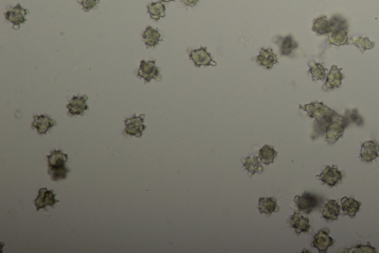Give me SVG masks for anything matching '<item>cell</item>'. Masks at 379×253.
Returning a JSON list of instances; mask_svg holds the SVG:
<instances>
[{"label": "cell", "instance_id": "cell-1", "mask_svg": "<svg viewBox=\"0 0 379 253\" xmlns=\"http://www.w3.org/2000/svg\"><path fill=\"white\" fill-rule=\"evenodd\" d=\"M48 161V169L47 174L51 177L53 181L63 180L66 178L67 174L70 170L65 166V163L68 162V155L64 154L62 151L54 150L50 152V155L47 156Z\"/></svg>", "mask_w": 379, "mask_h": 253}, {"label": "cell", "instance_id": "cell-2", "mask_svg": "<svg viewBox=\"0 0 379 253\" xmlns=\"http://www.w3.org/2000/svg\"><path fill=\"white\" fill-rule=\"evenodd\" d=\"M300 108L307 112L309 118H314L318 122L324 123L325 126L329 124L336 115L334 111L327 107L324 103L317 101L312 102L303 106H300Z\"/></svg>", "mask_w": 379, "mask_h": 253}, {"label": "cell", "instance_id": "cell-3", "mask_svg": "<svg viewBox=\"0 0 379 253\" xmlns=\"http://www.w3.org/2000/svg\"><path fill=\"white\" fill-rule=\"evenodd\" d=\"M348 125L345 118L336 114L329 124L325 126L326 140L333 144L343 135L345 128Z\"/></svg>", "mask_w": 379, "mask_h": 253}, {"label": "cell", "instance_id": "cell-4", "mask_svg": "<svg viewBox=\"0 0 379 253\" xmlns=\"http://www.w3.org/2000/svg\"><path fill=\"white\" fill-rule=\"evenodd\" d=\"M156 60L151 58L149 61L142 60L137 71V77L145 80V84H148L151 80L161 81V69L155 66Z\"/></svg>", "mask_w": 379, "mask_h": 253}, {"label": "cell", "instance_id": "cell-5", "mask_svg": "<svg viewBox=\"0 0 379 253\" xmlns=\"http://www.w3.org/2000/svg\"><path fill=\"white\" fill-rule=\"evenodd\" d=\"M188 54L190 60H192L195 67L201 66H216L217 63L213 60L210 53L207 52L206 47H200L198 49L188 48Z\"/></svg>", "mask_w": 379, "mask_h": 253}, {"label": "cell", "instance_id": "cell-6", "mask_svg": "<svg viewBox=\"0 0 379 253\" xmlns=\"http://www.w3.org/2000/svg\"><path fill=\"white\" fill-rule=\"evenodd\" d=\"M145 117V115H140L137 117L134 114L132 118H126L124 121L125 124V130H124L125 134L136 137H142L143 131L146 128V126L144 125Z\"/></svg>", "mask_w": 379, "mask_h": 253}, {"label": "cell", "instance_id": "cell-7", "mask_svg": "<svg viewBox=\"0 0 379 253\" xmlns=\"http://www.w3.org/2000/svg\"><path fill=\"white\" fill-rule=\"evenodd\" d=\"M315 177L317 180H321L324 184H327L330 187H333L341 183L342 173L338 170L336 166H327L324 171L318 175L315 176Z\"/></svg>", "mask_w": 379, "mask_h": 253}, {"label": "cell", "instance_id": "cell-8", "mask_svg": "<svg viewBox=\"0 0 379 253\" xmlns=\"http://www.w3.org/2000/svg\"><path fill=\"white\" fill-rule=\"evenodd\" d=\"M29 13L28 10L24 9L19 4L16 6L11 8L9 7L7 11L4 13V17L7 21L10 22L13 24V29L14 30L19 29V26L26 22L25 16Z\"/></svg>", "mask_w": 379, "mask_h": 253}, {"label": "cell", "instance_id": "cell-9", "mask_svg": "<svg viewBox=\"0 0 379 253\" xmlns=\"http://www.w3.org/2000/svg\"><path fill=\"white\" fill-rule=\"evenodd\" d=\"M294 202L299 211L309 214L318 205V198L315 195L304 192L301 196H296Z\"/></svg>", "mask_w": 379, "mask_h": 253}, {"label": "cell", "instance_id": "cell-10", "mask_svg": "<svg viewBox=\"0 0 379 253\" xmlns=\"http://www.w3.org/2000/svg\"><path fill=\"white\" fill-rule=\"evenodd\" d=\"M56 194L53 193V190H47L46 188H41L38 190V195L37 199L34 200V204L37 207V211H39L41 209H45L46 207H53L55 204L59 201L55 199Z\"/></svg>", "mask_w": 379, "mask_h": 253}, {"label": "cell", "instance_id": "cell-11", "mask_svg": "<svg viewBox=\"0 0 379 253\" xmlns=\"http://www.w3.org/2000/svg\"><path fill=\"white\" fill-rule=\"evenodd\" d=\"M379 145L376 140L366 141L361 144L360 159L364 162L371 163L379 158Z\"/></svg>", "mask_w": 379, "mask_h": 253}, {"label": "cell", "instance_id": "cell-12", "mask_svg": "<svg viewBox=\"0 0 379 253\" xmlns=\"http://www.w3.org/2000/svg\"><path fill=\"white\" fill-rule=\"evenodd\" d=\"M87 96H74L67 105L68 109V115L70 116L75 115H83L86 110H88L89 107L87 105Z\"/></svg>", "mask_w": 379, "mask_h": 253}, {"label": "cell", "instance_id": "cell-13", "mask_svg": "<svg viewBox=\"0 0 379 253\" xmlns=\"http://www.w3.org/2000/svg\"><path fill=\"white\" fill-rule=\"evenodd\" d=\"M272 41L278 45L281 56L289 57L298 48V43L291 35L286 37H275Z\"/></svg>", "mask_w": 379, "mask_h": 253}, {"label": "cell", "instance_id": "cell-14", "mask_svg": "<svg viewBox=\"0 0 379 253\" xmlns=\"http://www.w3.org/2000/svg\"><path fill=\"white\" fill-rule=\"evenodd\" d=\"M289 224L290 227L295 229L297 235H300L302 232L307 233V232H312L309 218L303 217L299 212H295L293 215L290 216Z\"/></svg>", "mask_w": 379, "mask_h": 253}, {"label": "cell", "instance_id": "cell-15", "mask_svg": "<svg viewBox=\"0 0 379 253\" xmlns=\"http://www.w3.org/2000/svg\"><path fill=\"white\" fill-rule=\"evenodd\" d=\"M328 233L329 232H327V230L322 229L314 235V239L311 244V247L318 249L319 253H327L329 247L333 246L335 242V240L330 238Z\"/></svg>", "mask_w": 379, "mask_h": 253}, {"label": "cell", "instance_id": "cell-16", "mask_svg": "<svg viewBox=\"0 0 379 253\" xmlns=\"http://www.w3.org/2000/svg\"><path fill=\"white\" fill-rule=\"evenodd\" d=\"M34 118L32 128L37 129L39 134H46L47 131L56 125V121L47 115H34Z\"/></svg>", "mask_w": 379, "mask_h": 253}, {"label": "cell", "instance_id": "cell-17", "mask_svg": "<svg viewBox=\"0 0 379 253\" xmlns=\"http://www.w3.org/2000/svg\"><path fill=\"white\" fill-rule=\"evenodd\" d=\"M350 38L348 37L347 25L338 28L329 33L328 42L336 46L349 43Z\"/></svg>", "mask_w": 379, "mask_h": 253}, {"label": "cell", "instance_id": "cell-18", "mask_svg": "<svg viewBox=\"0 0 379 253\" xmlns=\"http://www.w3.org/2000/svg\"><path fill=\"white\" fill-rule=\"evenodd\" d=\"M256 62L259 66L265 68L267 70H270L273 68L274 65L278 63L277 56L272 51V48H261L259 54L256 57Z\"/></svg>", "mask_w": 379, "mask_h": 253}, {"label": "cell", "instance_id": "cell-19", "mask_svg": "<svg viewBox=\"0 0 379 253\" xmlns=\"http://www.w3.org/2000/svg\"><path fill=\"white\" fill-rule=\"evenodd\" d=\"M342 69H338L337 66H332L331 70L328 74L325 84L323 85L322 89L324 91H330L336 88H340L341 86L342 80L344 76L341 73Z\"/></svg>", "mask_w": 379, "mask_h": 253}, {"label": "cell", "instance_id": "cell-20", "mask_svg": "<svg viewBox=\"0 0 379 253\" xmlns=\"http://www.w3.org/2000/svg\"><path fill=\"white\" fill-rule=\"evenodd\" d=\"M144 42L147 48H155L163 41L162 35L158 29H153L151 26H148L142 35Z\"/></svg>", "mask_w": 379, "mask_h": 253}, {"label": "cell", "instance_id": "cell-21", "mask_svg": "<svg viewBox=\"0 0 379 253\" xmlns=\"http://www.w3.org/2000/svg\"><path fill=\"white\" fill-rule=\"evenodd\" d=\"M341 205L343 210V215H348L351 218H354L357 212L360 211V207L362 204L359 201H355L352 197H343L341 200Z\"/></svg>", "mask_w": 379, "mask_h": 253}, {"label": "cell", "instance_id": "cell-22", "mask_svg": "<svg viewBox=\"0 0 379 253\" xmlns=\"http://www.w3.org/2000/svg\"><path fill=\"white\" fill-rule=\"evenodd\" d=\"M320 211L323 218L326 220H336L340 214V206L335 200H327V202Z\"/></svg>", "mask_w": 379, "mask_h": 253}, {"label": "cell", "instance_id": "cell-23", "mask_svg": "<svg viewBox=\"0 0 379 253\" xmlns=\"http://www.w3.org/2000/svg\"><path fill=\"white\" fill-rule=\"evenodd\" d=\"M259 211L260 214L270 215L272 212H278L279 207L277 204V200L275 198L262 197L259 199Z\"/></svg>", "mask_w": 379, "mask_h": 253}, {"label": "cell", "instance_id": "cell-24", "mask_svg": "<svg viewBox=\"0 0 379 253\" xmlns=\"http://www.w3.org/2000/svg\"><path fill=\"white\" fill-rule=\"evenodd\" d=\"M243 169H246L248 175L252 177L256 173L263 172L264 168L259 162V158L255 155H250L246 158H242Z\"/></svg>", "mask_w": 379, "mask_h": 253}, {"label": "cell", "instance_id": "cell-25", "mask_svg": "<svg viewBox=\"0 0 379 253\" xmlns=\"http://www.w3.org/2000/svg\"><path fill=\"white\" fill-rule=\"evenodd\" d=\"M148 13L151 16V18L155 21H158L161 18L165 17L166 2L159 1L157 2H152L147 6Z\"/></svg>", "mask_w": 379, "mask_h": 253}, {"label": "cell", "instance_id": "cell-26", "mask_svg": "<svg viewBox=\"0 0 379 253\" xmlns=\"http://www.w3.org/2000/svg\"><path fill=\"white\" fill-rule=\"evenodd\" d=\"M309 70L308 74L312 78V81L316 83L318 81H324L327 70L321 63H316L315 61H311L309 63Z\"/></svg>", "mask_w": 379, "mask_h": 253}, {"label": "cell", "instance_id": "cell-27", "mask_svg": "<svg viewBox=\"0 0 379 253\" xmlns=\"http://www.w3.org/2000/svg\"><path fill=\"white\" fill-rule=\"evenodd\" d=\"M312 31L318 35H324L330 32V23L327 17H318L313 21Z\"/></svg>", "mask_w": 379, "mask_h": 253}, {"label": "cell", "instance_id": "cell-28", "mask_svg": "<svg viewBox=\"0 0 379 253\" xmlns=\"http://www.w3.org/2000/svg\"><path fill=\"white\" fill-rule=\"evenodd\" d=\"M277 155L278 153L275 152L273 147L269 145H265L259 151V159L266 165H269L274 162V159Z\"/></svg>", "mask_w": 379, "mask_h": 253}, {"label": "cell", "instance_id": "cell-29", "mask_svg": "<svg viewBox=\"0 0 379 253\" xmlns=\"http://www.w3.org/2000/svg\"><path fill=\"white\" fill-rule=\"evenodd\" d=\"M350 41L361 51V54H364L366 50L372 49L375 46L374 42H371L367 38H350Z\"/></svg>", "mask_w": 379, "mask_h": 253}, {"label": "cell", "instance_id": "cell-30", "mask_svg": "<svg viewBox=\"0 0 379 253\" xmlns=\"http://www.w3.org/2000/svg\"><path fill=\"white\" fill-rule=\"evenodd\" d=\"M343 250H341L340 253H376V248L375 247H371L370 242L367 243V245H361V244H358L355 247H352L350 249H343Z\"/></svg>", "mask_w": 379, "mask_h": 253}, {"label": "cell", "instance_id": "cell-31", "mask_svg": "<svg viewBox=\"0 0 379 253\" xmlns=\"http://www.w3.org/2000/svg\"><path fill=\"white\" fill-rule=\"evenodd\" d=\"M77 2L81 5L83 11L87 12L93 8H97V5L100 2V0H77Z\"/></svg>", "mask_w": 379, "mask_h": 253}, {"label": "cell", "instance_id": "cell-32", "mask_svg": "<svg viewBox=\"0 0 379 253\" xmlns=\"http://www.w3.org/2000/svg\"><path fill=\"white\" fill-rule=\"evenodd\" d=\"M345 119L346 120L348 124L349 123H354V124H358L361 122V118L358 116V114L355 112V111H352V112L346 114Z\"/></svg>", "mask_w": 379, "mask_h": 253}, {"label": "cell", "instance_id": "cell-33", "mask_svg": "<svg viewBox=\"0 0 379 253\" xmlns=\"http://www.w3.org/2000/svg\"><path fill=\"white\" fill-rule=\"evenodd\" d=\"M199 0H181L179 2V5L180 8H183V7L190 6L191 8H193L198 3Z\"/></svg>", "mask_w": 379, "mask_h": 253}, {"label": "cell", "instance_id": "cell-34", "mask_svg": "<svg viewBox=\"0 0 379 253\" xmlns=\"http://www.w3.org/2000/svg\"><path fill=\"white\" fill-rule=\"evenodd\" d=\"M161 1H163V2H166V3H167V2H175L176 0H161Z\"/></svg>", "mask_w": 379, "mask_h": 253}]
</instances>
